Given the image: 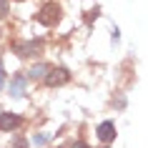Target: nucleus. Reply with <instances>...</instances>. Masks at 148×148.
<instances>
[{"mask_svg": "<svg viewBox=\"0 0 148 148\" xmlns=\"http://www.w3.org/2000/svg\"><path fill=\"white\" fill-rule=\"evenodd\" d=\"M8 13H10V3L8 0H0V20H5Z\"/></svg>", "mask_w": 148, "mask_h": 148, "instance_id": "obj_8", "label": "nucleus"}, {"mask_svg": "<svg viewBox=\"0 0 148 148\" xmlns=\"http://www.w3.org/2000/svg\"><path fill=\"white\" fill-rule=\"evenodd\" d=\"M25 86H28V78H25L23 73H15V78L10 80V95H13V98H23Z\"/></svg>", "mask_w": 148, "mask_h": 148, "instance_id": "obj_6", "label": "nucleus"}, {"mask_svg": "<svg viewBox=\"0 0 148 148\" xmlns=\"http://www.w3.org/2000/svg\"><path fill=\"white\" fill-rule=\"evenodd\" d=\"M60 5L58 3H45L43 8H40V13H35V20H38L40 25H45V28H55V25L60 23Z\"/></svg>", "mask_w": 148, "mask_h": 148, "instance_id": "obj_1", "label": "nucleus"}, {"mask_svg": "<svg viewBox=\"0 0 148 148\" xmlns=\"http://www.w3.org/2000/svg\"><path fill=\"white\" fill-rule=\"evenodd\" d=\"M70 148H90V146H88L86 140H75V143H70Z\"/></svg>", "mask_w": 148, "mask_h": 148, "instance_id": "obj_10", "label": "nucleus"}, {"mask_svg": "<svg viewBox=\"0 0 148 148\" xmlns=\"http://www.w3.org/2000/svg\"><path fill=\"white\" fill-rule=\"evenodd\" d=\"M95 136H98V140H103L106 146L113 143V140H116V123H113V121H103V123L95 128Z\"/></svg>", "mask_w": 148, "mask_h": 148, "instance_id": "obj_4", "label": "nucleus"}, {"mask_svg": "<svg viewBox=\"0 0 148 148\" xmlns=\"http://www.w3.org/2000/svg\"><path fill=\"white\" fill-rule=\"evenodd\" d=\"M13 50H15L20 58H33V55H40L43 53V40H18L13 43Z\"/></svg>", "mask_w": 148, "mask_h": 148, "instance_id": "obj_2", "label": "nucleus"}, {"mask_svg": "<svg viewBox=\"0 0 148 148\" xmlns=\"http://www.w3.org/2000/svg\"><path fill=\"white\" fill-rule=\"evenodd\" d=\"M43 80H45V86L58 88V86H65V83L70 80V73H68V68H50Z\"/></svg>", "mask_w": 148, "mask_h": 148, "instance_id": "obj_3", "label": "nucleus"}, {"mask_svg": "<svg viewBox=\"0 0 148 148\" xmlns=\"http://www.w3.org/2000/svg\"><path fill=\"white\" fill-rule=\"evenodd\" d=\"M23 123V118L15 116V113H10V110H5V113H0V131L8 133V131H15L18 125Z\"/></svg>", "mask_w": 148, "mask_h": 148, "instance_id": "obj_5", "label": "nucleus"}, {"mask_svg": "<svg viewBox=\"0 0 148 148\" xmlns=\"http://www.w3.org/2000/svg\"><path fill=\"white\" fill-rule=\"evenodd\" d=\"M48 70H50V65H48V63H35L28 73H30V78H45Z\"/></svg>", "mask_w": 148, "mask_h": 148, "instance_id": "obj_7", "label": "nucleus"}, {"mask_svg": "<svg viewBox=\"0 0 148 148\" xmlns=\"http://www.w3.org/2000/svg\"><path fill=\"white\" fill-rule=\"evenodd\" d=\"M15 148H28V143H25V138L23 136H15V143H13Z\"/></svg>", "mask_w": 148, "mask_h": 148, "instance_id": "obj_9", "label": "nucleus"}, {"mask_svg": "<svg viewBox=\"0 0 148 148\" xmlns=\"http://www.w3.org/2000/svg\"><path fill=\"white\" fill-rule=\"evenodd\" d=\"M3 83H5V70H3V65H0V88H3Z\"/></svg>", "mask_w": 148, "mask_h": 148, "instance_id": "obj_11", "label": "nucleus"}]
</instances>
